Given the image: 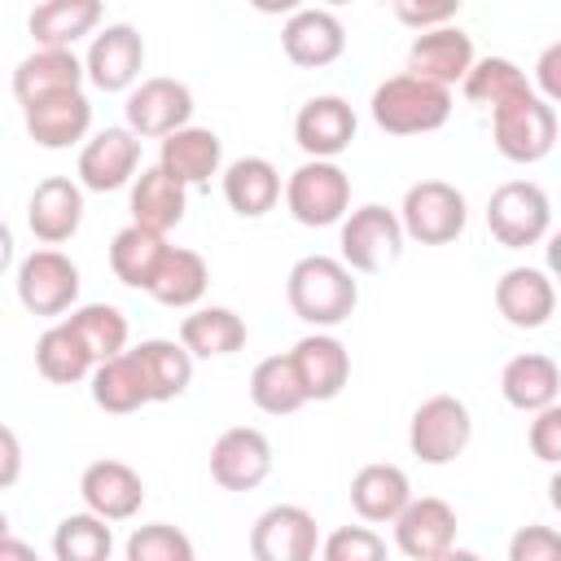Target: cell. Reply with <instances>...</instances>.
Returning a JSON list of instances; mask_svg holds the SVG:
<instances>
[{
    "label": "cell",
    "instance_id": "cell-1",
    "mask_svg": "<svg viewBox=\"0 0 561 561\" xmlns=\"http://www.w3.org/2000/svg\"><path fill=\"white\" fill-rule=\"evenodd\" d=\"M285 298L302 324L329 333L342 320H351V311L359 307V280L333 254H302L285 276Z\"/></svg>",
    "mask_w": 561,
    "mask_h": 561
},
{
    "label": "cell",
    "instance_id": "cell-2",
    "mask_svg": "<svg viewBox=\"0 0 561 561\" xmlns=\"http://www.w3.org/2000/svg\"><path fill=\"white\" fill-rule=\"evenodd\" d=\"M368 114L386 136H425L451 118V88H438L403 70L373 88Z\"/></svg>",
    "mask_w": 561,
    "mask_h": 561
},
{
    "label": "cell",
    "instance_id": "cell-3",
    "mask_svg": "<svg viewBox=\"0 0 561 561\" xmlns=\"http://www.w3.org/2000/svg\"><path fill=\"white\" fill-rule=\"evenodd\" d=\"M403 219L399 210L381 206V202H364L355 206L346 219H342V232H337V259L351 267V272H364V276H377L386 272L390 263H399L403 254Z\"/></svg>",
    "mask_w": 561,
    "mask_h": 561
},
{
    "label": "cell",
    "instance_id": "cell-4",
    "mask_svg": "<svg viewBox=\"0 0 561 561\" xmlns=\"http://www.w3.org/2000/svg\"><path fill=\"white\" fill-rule=\"evenodd\" d=\"M491 140L508 162H522V167L543 162L557 145V110L530 88L491 110Z\"/></svg>",
    "mask_w": 561,
    "mask_h": 561
},
{
    "label": "cell",
    "instance_id": "cell-5",
    "mask_svg": "<svg viewBox=\"0 0 561 561\" xmlns=\"http://www.w3.org/2000/svg\"><path fill=\"white\" fill-rule=\"evenodd\" d=\"M486 228L504 250H526L552 237V202L535 180H504L486 197Z\"/></svg>",
    "mask_w": 561,
    "mask_h": 561
},
{
    "label": "cell",
    "instance_id": "cell-6",
    "mask_svg": "<svg viewBox=\"0 0 561 561\" xmlns=\"http://www.w3.org/2000/svg\"><path fill=\"white\" fill-rule=\"evenodd\" d=\"M285 210L302 228H329L351 215V175L337 162L307 158L285 180Z\"/></svg>",
    "mask_w": 561,
    "mask_h": 561
},
{
    "label": "cell",
    "instance_id": "cell-7",
    "mask_svg": "<svg viewBox=\"0 0 561 561\" xmlns=\"http://www.w3.org/2000/svg\"><path fill=\"white\" fill-rule=\"evenodd\" d=\"M123 118L140 140H167L193 127V88L171 75H149L127 92Z\"/></svg>",
    "mask_w": 561,
    "mask_h": 561
},
{
    "label": "cell",
    "instance_id": "cell-8",
    "mask_svg": "<svg viewBox=\"0 0 561 561\" xmlns=\"http://www.w3.org/2000/svg\"><path fill=\"white\" fill-rule=\"evenodd\" d=\"M399 219H403V232L408 241H421V245H447L465 232L469 224V202L456 184L447 180H416L408 193H403V206H399Z\"/></svg>",
    "mask_w": 561,
    "mask_h": 561
},
{
    "label": "cell",
    "instance_id": "cell-9",
    "mask_svg": "<svg viewBox=\"0 0 561 561\" xmlns=\"http://www.w3.org/2000/svg\"><path fill=\"white\" fill-rule=\"evenodd\" d=\"M13 285H18V302L31 316H66V311H75L83 280H79V267L70 254L39 245L18 263Z\"/></svg>",
    "mask_w": 561,
    "mask_h": 561
},
{
    "label": "cell",
    "instance_id": "cell-10",
    "mask_svg": "<svg viewBox=\"0 0 561 561\" xmlns=\"http://www.w3.org/2000/svg\"><path fill=\"white\" fill-rule=\"evenodd\" d=\"M473 438V416L456 394H430L408 421V447L421 465H451Z\"/></svg>",
    "mask_w": 561,
    "mask_h": 561
},
{
    "label": "cell",
    "instance_id": "cell-11",
    "mask_svg": "<svg viewBox=\"0 0 561 561\" xmlns=\"http://www.w3.org/2000/svg\"><path fill=\"white\" fill-rule=\"evenodd\" d=\"M320 543V526L302 504H272L250 526L254 561H316Z\"/></svg>",
    "mask_w": 561,
    "mask_h": 561
},
{
    "label": "cell",
    "instance_id": "cell-12",
    "mask_svg": "<svg viewBox=\"0 0 561 561\" xmlns=\"http://www.w3.org/2000/svg\"><path fill=\"white\" fill-rule=\"evenodd\" d=\"M83 66L96 92H131L145 70V35L131 22H110L105 31L92 35Z\"/></svg>",
    "mask_w": 561,
    "mask_h": 561
},
{
    "label": "cell",
    "instance_id": "cell-13",
    "mask_svg": "<svg viewBox=\"0 0 561 561\" xmlns=\"http://www.w3.org/2000/svg\"><path fill=\"white\" fill-rule=\"evenodd\" d=\"M140 171V136L123 123V127H101L83 149H79V184L88 193H114L123 184H136Z\"/></svg>",
    "mask_w": 561,
    "mask_h": 561
},
{
    "label": "cell",
    "instance_id": "cell-14",
    "mask_svg": "<svg viewBox=\"0 0 561 561\" xmlns=\"http://www.w3.org/2000/svg\"><path fill=\"white\" fill-rule=\"evenodd\" d=\"M355 131H359V118H355L351 101H342L333 92L302 101L294 114V140L316 162H337V153L351 149Z\"/></svg>",
    "mask_w": 561,
    "mask_h": 561
},
{
    "label": "cell",
    "instance_id": "cell-15",
    "mask_svg": "<svg viewBox=\"0 0 561 561\" xmlns=\"http://www.w3.org/2000/svg\"><path fill=\"white\" fill-rule=\"evenodd\" d=\"M272 473V443L254 425H232L210 447V478L224 491H254Z\"/></svg>",
    "mask_w": 561,
    "mask_h": 561
},
{
    "label": "cell",
    "instance_id": "cell-16",
    "mask_svg": "<svg viewBox=\"0 0 561 561\" xmlns=\"http://www.w3.org/2000/svg\"><path fill=\"white\" fill-rule=\"evenodd\" d=\"M83 224V184L70 175H44L26 197V228L44 245H61Z\"/></svg>",
    "mask_w": 561,
    "mask_h": 561
},
{
    "label": "cell",
    "instance_id": "cell-17",
    "mask_svg": "<svg viewBox=\"0 0 561 561\" xmlns=\"http://www.w3.org/2000/svg\"><path fill=\"white\" fill-rule=\"evenodd\" d=\"M79 495H83L88 513H96L105 522H127L145 504V478L127 460L105 456V460H92L79 473Z\"/></svg>",
    "mask_w": 561,
    "mask_h": 561
},
{
    "label": "cell",
    "instance_id": "cell-18",
    "mask_svg": "<svg viewBox=\"0 0 561 561\" xmlns=\"http://www.w3.org/2000/svg\"><path fill=\"white\" fill-rule=\"evenodd\" d=\"M280 48L294 66H333L346 53V26L333 9H294L280 26Z\"/></svg>",
    "mask_w": 561,
    "mask_h": 561
},
{
    "label": "cell",
    "instance_id": "cell-19",
    "mask_svg": "<svg viewBox=\"0 0 561 561\" xmlns=\"http://www.w3.org/2000/svg\"><path fill=\"white\" fill-rule=\"evenodd\" d=\"M394 548L408 561H438L447 548H456V508L438 495L412 500L394 522Z\"/></svg>",
    "mask_w": 561,
    "mask_h": 561
},
{
    "label": "cell",
    "instance_id": "cell-20",
    "mask_svg": "<svg viewBox=\"0 0 561 561\" xmlns=\"http://www.w3.org/2000/svg\"><path fill=\"white\" fill-rule=\"evenodd\" d=\"M22 123L31 131V140L39 149H70V145H88L92 136V101L83 92H57L44 101L22 105Z\"/></svg>",
    "mask_w": 561,
    "mask_h": 561
},
{
    "label": "cell",
    "instance_id": "cell-21",
    "mask_svg": "<svg viewBox=\"0 0 561 561\" xmlns=\"http://www.w3.org/2000/svg\"><path fill=\"white\" fill-rule=\"evenodd\" d=\"M289 359L298 368V381L307 390V403H329L351 381V351L333 333H307V337H298L294 351H289Z\"/></svg>",
    "mask_w": 561,
    "mask_h": 561
},
{
    "label": "cell",
    "instance_id": "cell-22",
    "mask_svg": "<svg viewBox=\"0 0 561 561\" xmlns=\"http://www.w3.org/2000/svg\"><path fill=\"white\" fill-rule=\"evenodd\" d=\"M478 53H473V39L451 22V26H438V31H425L412 39L408 48V75L416 79H430L438 88H451V83H465V75L473 70Z\"/></svg>",
    "mask_w": 561,
    "mask_h": 561
},
{
    "label": "cell",
    "instance_id": "cell-23",
    "mask_svg": "<svg viewBox=\"0 0 561 561\" xmlns=\"http://www.w3.org/2000/svg\"><path fill=\"white\" fill-rule=\"evenodd\" d=\"M83 79L88 66L83 57H75V48H35L13 70V96L18 105H31L57 92H83Z\"/></svg>",
    "mask_w": 561,
    "mask_h": 561
},
{
    "label": "cell",
    "instance_id": "cell-24",
    "mask_svg": "<svg viewBox=\"0 0 561 561\" xmlns=\"http://www.w3.org/2000/svg\"><path fill=\"white\" fill-rule=\"evenodd\" d=\"M495 311L513 329H543L557 311V280L539 267H508L495 280Z\"/></svg>",
    "mask_w": 561,
    "mask_h": 561
},
{
    "label": "cell",
    "instance_id": "cell-25",
    "mask_svg": "<svg viewBox=\"0 0 561 561\" xmlns=\"http://www.w3.org/2000/svg\"><path fill=\"white\" fill-rule=\"evenodd\" d=\"M416 495H412V482H408V473L399 469V465H386V460H373V465H364V469H355V478H351V508L359 513V522H368V526H394L399 522V513L412 504Z\"/></svg>",
    "mask_w": 561,
    "mask_h": 561
},
{
    "label": "cell",
    "instance_id": "cell-26",
    "mask_svg": "<svg viewBox=\"0 0 561 561\" xmlns=\"http://www.w3.org/2000/svg\"><path fill=\"white\" fill-rule=\"evenodd\" d=\"M158 167L184 188H202L210 175H224V140L210 127H184L158 145Z\"/></svg>",
    "mask_w": 561,
    "mask_h": 561
},
{
    "label": "cell",
    "instance_id": "cell-27",
    "mask_svg": "<svg viewBox=\"0 0 561 561\" xmlns=\"http://www.w3.org/2000/svg\"><path fill=\"white\" fill-rule=\"evenodd\" d=\"M500 394L508 408L517 412H543L557 403L561 394V368L552 355H539V351H526V355H513L504 368H500Z\"/></svg>",
    "mask_w": 561,
    "mask_h": 561
},
{
    "label": "cell",
    "instance_id": "cell-28",
    "mask_svg": "<svg viewBox=\"0 0 561 561\" xmlns=\"http://www.w3.org/2000/svg\"><path fill=\"white\" fill-rule=\"evenodd\" d=\"M219 184H224V202L241 219H263L267 210H276V202L285 193L280 188V171L267 158H259V153H245V158L228 162L224 175H219Z\"/></svg>",
    "mask_w": 561,
    "mask_h": 561
},
{
    "label": "cell",
    "instance_id": "cell-29",
    "mask_svg": "<svg viewBox=\"0 0 561 561\" xmlns=\"http://www.w3.org/2000/svg\"><path fill=\"white\" fill-rule=\"evenodd\" d=\"M127 210H131V224H140V228L167 237V232L184 219V210H188V188H184L180 180H171V175L153 162V167H145V171L136 175L131 197H127Z\"/></svg>",
    "mask_w": 561,
    "mask_h": 561
},
{
    "label": "cell",
    "instance_id": "cell-30",
    "mask_svg": "<svg viewBox=\"0 0 561 561\" xmlns=\"http://www.w3.org/2000/svg\"><path fill=\"white\" fill-rule=\"evenodd\" d=\"M167 237L162 232H149V228H140V224H127V228H118L114 232V241H110V272L127 285V289H153V280H158V267H162V259H167Z\"/></svg>",
    "mask_w": 561,
    "mask_h": 561
},
{
    "label": "cell",
    "instance_id": "cell-31",
    "mask_svg": "<svg viewBox=\"0 0 561 561\" xmlns=\"http://www.w3.org/2000/svg\"><path fill=\"white\" fill-rule=\"evenodd\" d=\"M96 22H101L96 0H44L31 9L26 31L35 48H75V39L96 31Z\"/></svg>",
    "mask_w": 561,
    "mask_h": 561
},
{
    "label": "cell",
    "instance_id": "cell-32",
    "mask_svg": "<svg viewBox=\"0 0 561 561\" xmlns=\"http://www.w3.org/2000/svg\"><path fill=\"white\" fill-rule=\"evenodd\" d=\"M250 337L245 320L232 311V307H197L180 320V342L193 359H219V355H232L241 351Z\"/></svg>",
    "mask_w": 561,
    "mask_h": 561
},
{
    "label": "cell",
    "instance_id": "cell-33",
    "mask_svg": "<svg viewBox=\"0 0 561 561\" xmlns=\"http://www.w3.org/2000/svg\"><path fill=\"white\" fill-rule=\"evenodd\" d=\"M35 368L53 386H75V381H83V377L96 373V359L83 346V337L70 329V320H57L35 342Z\"/></svg>",
    "mask_w": 561,
    "mask_h": 561
},
{
    "label": "cell",
    "instance_id": "cell-34",
    "mask_svg": "<svg viewBox=\"0 0 561 561\" xmlns=\"http://www.w3.org/2000/svg\"><path fill=\"white\" fill-rule=\"evenodd\" d=\"M131 355L140 359V373L149 381V394L153 403H171L188 390L193 381V355L184 351V342L175 337H145L131 346Z\"/></svg>",
    "mask_w": 561,
    "mask_h": 561
},
{
    "label": "cell",
    "instance_id": "cell-35",
    "mask_svg": "<svg viewBox=\"0 0 561 561\" xmlns=\"http://www.w3.org/2000/svg\"><path fill=\"white\" fill-rule=\"evenodd\" d=\"M92 381V403L101 412H114V416H127V412H140L145 403H153L149 394V381L140 373V359L131 351L96 364V373L88 377Z\"/></svg>",
    "mask_w": 561,
    "mask_h": 561
},
{
    "label": "cell",
    "instance_id": "cell-36",
    "mask_svg": "<svg viewBox=\"0 0 561 561\" xmlns=\"http://www.w3.org/2000/svg\"><path fill=\"white\" fill-rule=\"evenodd\" d=\"M206 285H210V267H206V259H202L197 250L171 245L167 259H162V267H158V280H153L149 294H153V302H162V307H175V311L193 307V311H197Z\"/></svg>",
    "mask_w": 561,
    "mask_h": 561
},
{
    "label": "cell",
    "instance_id": "cell-37",
    "mask_svg": "<svg viewBox=\"0 0 561 561\" xmlns=\"http://www.w3.org/2000/svg\"><path fill=\"white\" fill-rule=\"evenodd\" d=\"M250 403L259 412H267V416H289V412H298L307 403V390L298 381V368H294L289 351L285 355H267V359L254 364V373H250Z\"/></svg>",
    "mask_w": 561,
    "mask_h": 561
},
{
    "label": "cell",
    "instance_id": "cell-38",
    "mask_svg": "<svg viewBox=\"0 0 561 561\" xmlns=\"http://www.w3.org/2000/svg\"><path fill=\"white\" fill-rule=\"evenodd\" d=\"M66 320H70V329L83 337V346L92 351L96 364H105V359L131 351V346H127V316H123L114 302H83V307H75Z\"/></svg>",
    "mask_w": 561,
    "mask_h": 561
},
{
    "label": "cell",
    "instance_id": "cell-39",
    "mask_svg": "<svg viewBox=\"0 0 561 561\" xmlns=\"http://www.w3.org/2000/svg\"><path fill=\"white\" fill-rule=\"evenodd\" d=\"M114 552V530L96 513H70L53 530V557L57 561H110Z\"/></svg>",
    "mask_w": 561,
    "mask_h": 561
},
{
    "label": "cell",
    "instance_id": "cell-40",
    "mask_svg": "<svg viewBox=\"0 0 561 561\" xmlns=\"http://www.w3.org/2000/svg\"><path fill=\"white\" fill-rule=\"evenodd\" d=\"M460 88H465V96H469L473 105L495 110V105H504V101L530 92L535 83H530L526 70H522L517 61H508V57H478Z\"/></svg>",
    "mask_w": 561,
    "mask_h": 561
},
{
    "label": "cell",
    "instance_id": "cell-41",
    "mask_svg": "<svg viewBox=\"0 0 561 561\" xmlns=\"http://www.w3.org/2000/svg\"><path fill=\"white\" fill-rule=\"evenodd\" d=\"M123 557L127 561H197L193 552V539L171 526V522H149V526H136L123 543Z\"/></svg>",
    "mask_w": 561,
    "mask_h": 561
},
{
    "label": "cell",
    "instance_id": "cell-42",
    "mask_svg": "<svg viewBox=\"0 0 561 561\" xmlns=\"http://www.w3.org/2000/svg\"><path fill=\"white\" fill-rule=\"evenodd\" d=\"M320 561H390V552L373 526H337L324 535Z\"/></svg>",
    "mask_w": 561,
    "mask_h": 561
},
{
    "label": "cell",
    "instance_id": "cell-43",
    "mask_svg": "<svg viewBox=\"0 0 561 561\" xmlns=\"http://www.w3.org/2000/svg\"><path fill=\"white\" fill-rule=\"evenodd\" d=\"M508 561H561V530L552 526H522L508 539Z\"/></svg>",
    "mask_w": 561,
    "mask_h": 561
},
{
    "label": "cell",
    "instance_id": "cell-44",
    "mask_svg": "<svg viewBox=\"0 0 561 561\" xmlns=\"http://www.w3.org/2000/svg\"><path fill=\"white\" fill-rule=\"evenodd\" d=\"M526 443H530L535 460H543V465L561 469V399H557L552 408H543V412H535V416H530Z\"/></svg>",
    "mask_w": 561,
    "mask_h": 561
},
{
    "label": "cell",
    "instance_id": "cell-45",
    "mask_svg": "<svg viewBox=\"0 0 561 561\" xmlns=\"http://www.w3.org/2000/svg\"><path fill=\"white\" fill-rule=\"evenodd\" d=\"M456 13H460V0H438V4L399 0V4H394V18H399L403 26H412L416 35H425V31H438V26H451V22H456Z\"/></svg>",
    "mask_w": 561,
    "mask_h": 561
},
{
    "label": "cell",
    "instance_id": "cell-46",
    "mask_svg": "<svg viewBox=\"0 0 561 561\" xmlns=\"http://www.w3.org/2000/svg\"><path fill=\"white\" fill-rule=\"evenodd\" d=\"M535 92L557 110L561 105V39H552L535 61Z\"/></svg>",
    "mask_w": 561,
    "mask_h": 561
},
{
    "label": "cell",
    "instance_id": "cell-47",
    "mask_svg": "<svg viewBox=\"0 0 561 561\" xmlns=\"http://www.w3.org/2000/svg\"><path fill=\"white\" fill-rule=\"evenodd\" d=\"M0 443H4V469H0V482H4V486H13V482H18V465H22V451H18V434L4 425V430H0Z\"/></svg>",
    "mask_w": 561,
    "mask_h": 561
},
{
    "label": "cell",
    "instance_id": "cell-48",
    "mask_svg": "<svg viewBox=\"0 0 561 561\" xmlns=\"http://www.w3.org/2000/svg\"><path fill=\"white\" fill-rule=\"evenodd\" d=\"M0 561H39V552L31 548V543H22L18 535H0Z\"/></svg>",
    "mask_w": 561,
    "mask_h": 561
},
{
    "label": "cell",
    "instance_id": "cell-49",
    "mask_svg": "<svg viewBox=\"0 0 561 561\" xmlns=\"http://www.w3.org/2000/svg\"><path fill=\"white\" fill-rule=\"evenodd\" d=\"M543 254H548V272H552V280H561V232H552V237H548Z\"/></svg>",
    "mask_w": 561,
    "mask_h": 561
},
{
    "label": "cell",
    "instance_id": "cell-50",
    "mask_svg": "<svg viewBox=\"0 0 561 561\" xmlns=\"http://www.w3.org/2000/svg\"><path fill=\"white\" fill-rule=\"evenodd\" d=\"M548 500H552V508H557V517H561V469L548 478Z\"/></svg>",
    "mask_w": 561,
    "mask_h": 561
},
{
    "label": "cell",
    "instance_id": "cell-51",
    "mask_svg": "<svg viewBox=\"0 0 561 561\" xmlns=\"http://www.w3.org/2000/svg\"><path fill=\"white\" fill-rule=\"evenodd\" d=\"M438 561H482V557H478V552H469V548H447Z\"/></svg>",
    "mask_w": 561,
    "mask_h": 561
}]
</instances>
